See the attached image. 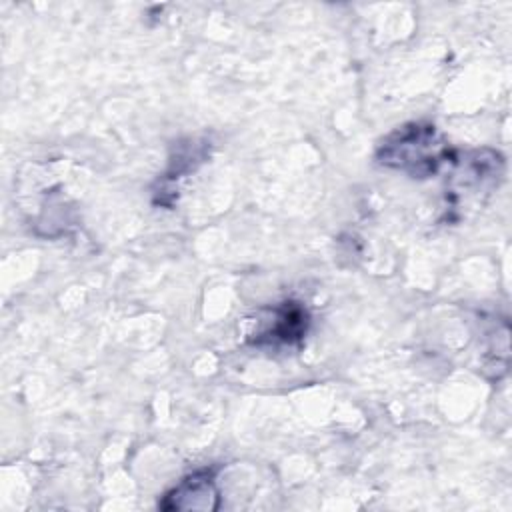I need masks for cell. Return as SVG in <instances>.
Instances as JSON below:
<instances>
[{"mask_svg":"<svg viewBox=\"0 0 512 512\" xmlns=\"http://www.w3.org/2000/svg\"><path fill=\"white\" fill-rule=\"evenodd\" d=\"M376 160L392 170L414 178L434 176L442 164L452 160L446 140L434 124L408 122L390 132L376 150Z\"/></svg>","mask_w":512,"mask_h":512,"instance_id":"6da1fadb","label":"cell"},{"mask_svg":"<svg viewBox=\"0 0 512 512\" xmlns=\"http://www.w3.org/2000/svg\"><path fill=\"white\" fill-rule=\"evenodd\" d=\"M308 328V314L298 302H284L258 318L256 330L248 334L254 346H284L300 342Z\"/></svg>","mask_w":512,"mask_h":512,"instance_id":"7a4b0ae2","label":"cell"},{"mask_svg":"<svg viewBox=\"0 0 512 512\" xmlns=\"http://www.w3.org/2000/svg\"><path fill=\"white\" fill-rule=\"evenodd\" d=\"M220 492L214 470H198L180 480L160 502L162 510H216Z\"/></svg>","mask_w":512,"mask_h":512,"instance_id":"3957f363","label":"cell"}]
</instances>
